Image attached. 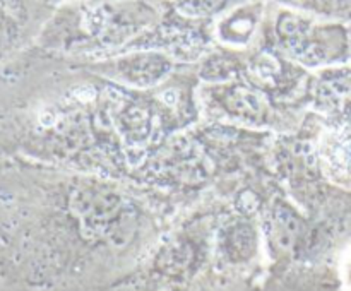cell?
I'll return each instance as SVG.
<instances>
[{
  "instance_id": "cell-4",
  "label": "cell",
  "mask_w": 351,
  "mask_h": 291,
  "mask_svg": "<svg viewBox=\"0 0 351 291\" xmlns=\"http://www.w3.org/2000/svg\"><path fill=\"white\" fill-rule=\"evenodd\" d=\"M110 72L123 84L134 88H153L173 68V62L163 51L139 50L122 55L108 64Z\"/></svg>"
},
{
  "instance_id": "cell-7",
  "label": "cell",
  "mask_w": 351,
  "mask_h": 291,
  "mask_svg": "<svg viewBox=\"0 0 351 291\" xmlns=\"http://www.w3.org/2000/svg\"><path fill=\"white\" fill-rule=\"evenodd\" d=\"M250 77L257 86L263 88H276L281 81L288 75V62L271 51H263L256 55L247 65Z\"/></svg>"
},
{
  "instance_id": "cell-5",
  "label": "cell",
  "mask_w": 351,
  "mask_h": 291,
  "mask_svg": "<svg viewBox=\"0 0 351 291\" xmlns=\"http://www.w3.org/2000/svg\"><path fill=\"white\" fill-rule=\"evenodd\" d=\"M321 157L329 178L351 192V122H331L321 140Z\"/></svg>"
},
{
  "instance_id": "cell-9",
  "label": "cell",
  "mask_w": 351,
  "mask_h": 291,
  "mask_svg": "<svg viewBox=\"0 0 351 291\" xmlns=\"http://www.w3.org/2000/svg\"><path fill=\"white\" fill-rule=\"evenodd\" d=\"M175 5L189 16H206L218 10L226 0H173Z\"/></svg>"
},
{
  "instance_id": "cell-2",
  "label": "cell",
  "mask_w": 351,
  "mask_h": 291,
  "mask_svg": "<svg viewBox=\"0 0 351 291\" xmlns=\"http://www.w3.org/2000/svg\"><path fill=\"white\" fill-rule=\"evenodd\" d=\"M71 17L74 21L71 43L115 47L146 27L153 21L154 12L139 2L95 3L74 10Z\"/></svg>"
},
{
  "instance_id": "cell-6",
  "label": "cell",
  "mask_w": 351,
  "mask_h": 291,
  "mask_svg": "<svg viewBox=\"0 0 351 291\" xmlns=\"http://www.w3.org/2000/svg\"><path fill=\"white\" fill-rule=\"evenodd\" d=\"M263 10V0H252L232 9L216 24L218 40L228 47H247L256 34Z\"/></svg>"
},
{
  "instance_id": "cell-3",
  "label": "cell",
  "mask_w": 351,
  "mask_h": 291,
  "mask_svg": "<svg viewBox=\"0 0 351 291\" xmlns=\"http://www.w3.org/2000/svg\"><path fill=\"white\" fill-rule=\"evenodd\" d=\"M312 105L329 122H351V64L315 71L311 81Z\"/></svg>"
},
{
  "instance_id": "cell-8",
  "label": "cell",
  "mask_w": 351,
  "mask_h": 291,
  "mask_svg": "<svg viewBox=\"0 0 351 291\" xmlns=\"http://www.w3.org/2000/svg\"><path fill=\"white\" fill-rule=\"evenodd\" d=\"M288 2L307 9V14H319L326 19H351V0H288Z\"/></svg>"
},
{
  "instance_id": "cell-1",
  "label": "cell",
  "mask_w": 351,
  "mask_h": 291,
  "mask_svg": "<svg viewBox=\"0 0 351 291\" xmlns=\"http://www.w3.org/2000/svg\"><path fill=\"white\" fill-rule=\"evenodd\" d=\"M274 36L287 57L302 67L321 71L351 60V29L343 21L283 9L274 19Z\"/></svg>"
},
{
  "instance_id": "cell-10",
  "label": "cell",
  "mask_w": 351,
  "mask_h": 291,
  "mask_svg": "<svg viewBox=\"0 0 351 291\" xmlns=\"http://www.w3.org/2000/svg\"><path fill=\"white\" fill-rule=\"evenodd\" d=\"M341 276H343V283H345L346 290L351 291V252L346 255L345 262H343Z\"/></svg>"
}]
</instances>
